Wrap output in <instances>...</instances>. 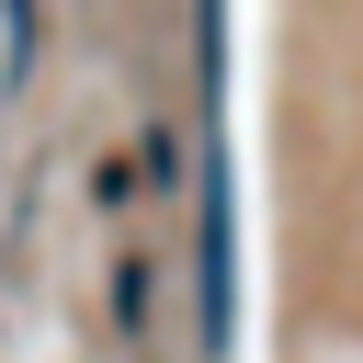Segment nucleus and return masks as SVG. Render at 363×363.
I'll list each match as a JSON object with an SVG mask.
<instances>
[{"mask_svg": "<svg viewBox=\"0 0 363 363\" xmlns=\"http://www.w3.org/2000/svg\"><path fill=\"white\" fill-rule=\"evenodd\" d=\"M147 295H159V272H147V250L125 238V250H113V329H125V340L147 329Z\"/></svg>", "mask_w": 363, "mask_h": 363, "instance_id": "f257e3e1", "label": "nucleus"}, {"mask_svg": "<svg viewBox=\"0 0 363 363\" xmlns=\"http://www.w3.org/2000/svg\"><path fill=\"white\" fill-rule=\"evenodd\" d=\"M34 79V0H0V91Z\"/></svg>", "mask_w": 363, "mask_h": 363, "instance_id": "f03ea898", "label": "nucleus"}]
</instances>
